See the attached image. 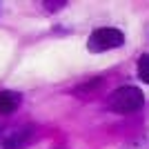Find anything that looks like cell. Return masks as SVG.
<instances>
[{
    "instance_id": "1",
    "label": "cell",
    "mask_w": 149,
    "mask_h": 149,
    "mask_svg": "<svg viewBox=\"0 0 149 149\" xmlns=\"http://www.w3.org/2000/svg\"><path fill=\"white\" fill-rule=\"evenodd\" d=\"M109 107H111V111H116V113H134V111H138V109L145 107V96L138 87L125 85V87H118L111 93Z\"/></svg>"
},
{
    "instance_id": "2",
    "label": "cell",
    "mask_w": 149,
    "mask_h": 149,
    "mask_svg": "<svg viewBox=\"0 0 149 149\" xmlns=\"http://www.w3.org/2000/svg\"><path fill=\"white\" fill-rule=\"evenodd\" d=\"M125 42V36L120 29H113V27H100L96 29L89 36V42H87V49L91 54H102V51H109V49H118L123 47Z\"/></svg>"
},
{
    "instance_id": "3",
    "label": "cell",
    "mask_w": 149,
    "mask_h": 149,
    "mask_svg": "<svg viewBox=\"0 0 149 149\" xmlns=\"http://www.w3.org/2000/svg\"><path fill=\"white\" fill-rule=\"evenodd\" d=\"M18 105H20V93L18 91H9V89L0 91V113L16 111Z\"/></svg>"
},
{
    "instance_id": "4",
    "label": "cell",
    "mask_w": 149,
    "mask_h": 149,
    "mask_svg": "<svg viewBox=\"0 0 149 149\" xmlns=\"http://www.w3.org/2000/svg\"><path fill=\"white\" fill-rule=\"evenodd\" d=\"M138 76H140L143 82L149 85V54L140 56V60H138Z\"/></svg>"
}]
</instances>
